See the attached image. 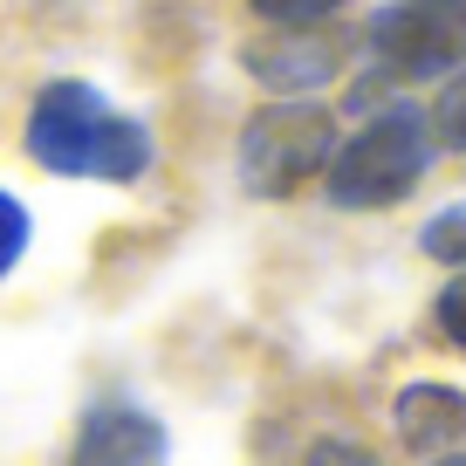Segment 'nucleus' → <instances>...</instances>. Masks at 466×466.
Instances as JSON below:
<instances>
[{
    "label": "nucleus",
    "mask_w": 466,
    "mask_h": 466,
    "mask_svg": "<svg viewBox=\"0 0 466 466\" xmlns=\"http://www.w3.org/2000/svg\"><path fill=\"white\" fill-rule=\"evenodd\" d=\"M28 254V213H21V199L15 192H0V275Z\"/></svg>",
    "instance_id": "11"
},
{
    "label": "nucleus",
    "mask_w": 466,
    "mask_h": 466,
    "mask_svg": "<svg viewBox=\"0 0 466 466\" xmlns=\"http://www.w3.org/2000/svg\"><path fill=\"white\" fill-rule=\"evenodd\" d=\"M69 466H165V425L145 405H124V398H103L83 411L76 425V452Z\"/></svg>",
    "instance_id": "5"
},
{
    "label": "nucleus",
    "mask_w": 466,
    "mask_h": 466,
    "mask_svg": "<svg viewBox=\"0 0 466 466\" xmlns=\"http://www.w3.org/2000/svg\"><path fill=\"white\" fill-rule=\"evenodd\" d=\"M419 248L432 254V261H446V268H466V199H460V206H446V213H432V219H425Z\"/></svg>",
    "instance_id": "8"
},
{
    "label": "nucleus",
    "mask_w": 466,
    "mask_h": 466,
    "mask_svg": "<svg viewBox=\"0 0 466 466\" xmlns=\"http://www.w3.org/2000/svg\"><path fill=\"white\" fill-rule=\"evenodd\" d=\"M28 151L35 165L62 178H137L151 165V131L124 116L89 83H48L28 110Z\"/></svg>",
    "instance_id": "1"
},
{
    "label": "nucleus",
    "mask_w": 466,
    "mask_h": 466,
    "mask_svg": "<svg viewBox=\"0 0 466 466\" xmlns=\"http://www.w3.org/2000/svg\"><path fill=\"white\" fill-rule=\"evenodd\" d=\"M425 124H432V131L446 137L452 151H466V69H460V76L446 83V96H439V110L425 116Z\"/></svg>",
    "instance_id": "10"
},
{
    "label": "nucleus",
    "mask_w": 466,
    "mask_h": 466,
    "mask_svg": "<svg viewBox=\"0 0 466 466\" xmlns=\"http://www.w3.org/2000/svg\"><path fill=\"white\" fill-rule=\"evenodd\" d=\"M432 466H466V452H439V460Z\"/></svg>",
    "instance_id": "15"
},
{
    "label": "nucleus",
    "mask_w": 466,
    "mask_h": 466,
    "mask_svg": "<svg viewBox=\"0 0 466 466\" xmlns=\"http://www.w3.org/2000/svg\"><path fill=\"white\" fill-rule=\"evenodd\" d=\"M411 7H432V15H452V21L466 15V0H411Z\"/></svg>",
    "instance_id": "14"
},
{
    "label": "nucleus",
    "mask_w": 466,
    "mask_h": 466,
    "mask_svg": "<svg viewBox=\"0 0 466 466\" xmlns=\"http://www.w3.org/2000/svg\"><path fill=\"white\" fill-rule=\"evenodd\" d=\"M370 56H378V69L384 76H439V69H452V62L466 56V35H460V21L452 15H432V7H384V15H370Z\"/></svg>",
    "instance_id": "4"
},
{
    "label": "nucleus",
    "mask_w": 466,
    "mask_h": 466,
    "mask_svg": "<svg viewBox=\"0 0 466 466\" xmlns=\"http://www.w3.org/2000/svg\"><path fill=\"white\" fill-rule=\"evenodd\" d=\"M398 432H405L411 446H425V452L460 446L466 439V398L446 391V384H411V391L398 398Z\"/></svg>",
    "instance_id": "7"
},
{
    "label": "nucleus",
    "mask_w": 466,
    "mask_h": 466,
    "mask_svg": "<svg viewBox=\"0 0 466 466\" xmlns=\"http://www.w3.org/2000/svg\"><path fill=\"white\" fill-rule=\"evenodd\" d=\"M343 69V42L336 35H309V28H289V35H268V42L248 48V76H261L268 89H322L329 76Z\"/></svg>",
    "instance_id": "6"
},
{
    "label": "nucleus",
    "mask_w": 466,
    "mask_h": 466,
    "mask_svg": "<svg viewBox=\"0 0 466 466\" xmlns=\"http://www.w3.org/2000/svg\"><path fill=\"white\" fill-rule=\"evenodd\" d=\"M254 15H268L275 28H316V21H329L343 0H248Z\"/></svg>",
    "instance_id": "9"
},
{
    "label": "nucleus",
    "mask_w": 466,
    "mask_h": 466,
    "mask_svg": "<svg viewBox=\"0 0 466 466\" xmlns=\"http://www.w3.org/2000/svg\"><path fill=\"white\" fill-rule=\"evenodd\" d=\"M309 466H378L364 446H343V439H322L316 452H309Z\"/></svg>",
    "instance_id": "13"
},
{
    "label": "nucleus",
    "mask_w": 466,
    "mask_h": 466,
    "mask_svg": "<svg viewBox=\"0 0 466 466\" xmlns=\"http://www.w3.org/2000/svg\"><path fill=\"white\" fill-rule=\"evenodd\" d=\"M432 172V124L411 103H391L350 137V145L329 151V199L364 213V206H398L419 178Z\"/></svg>",
    "instance_id": "2"
},
{
    "label": "nucleus",
    "mask_w": 466,
    "mask_h": 466,
    "mask_svg": "<svg viewBox=\"0 0 466 466\" xmlns=\"http://www.w3.org/2000/svg\"><path fill=\"white\" fill-rule=\"evenodd\" d=\"M439 329H446V343H452V350H466V275L452 281L446 295H439Z\"/></svg>",
    "instance_id": "12"
},
{
    "label": "nucleus",
    "mask_w": 466,
    "mask_h": 466,
    "mask_svg": "<svg viewBox=\"0 0 466 466\" xmlns=\"http://www.w3.org/2000/svg\"><path fill=\"white\" fill-rule=\"evenodd\" d=\"M329 151H336L329 110H316V103H268L240 131V186L254 199H289L316 172H329Z\"/></svg>",
    "instance_id": "3"
}]
</instances>
